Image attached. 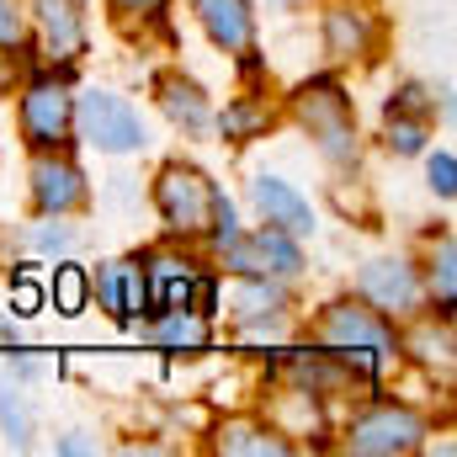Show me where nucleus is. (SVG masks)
Segmentation results:
<instances>
[{
    "mask_svg": "<svg viewBox=\"0 0 457 457\" xmlns=\"http://www.w3.org/2000/svg\"><path fill=\"white\" fill-rule=\"evenodd\" d=\"M59 453H91V442H80V436H64V442H59Z\"/></svg>",
    "mask_w": 457,
    "mask_h": 457,
    "instance_id": "obj_32",
    "label": "nucleus"
},
{
    "mask_svg": "<svg viewBox=\"0 0 457 457\" xmlns=\"http://www.w3.org/2000/svg\"><path fill=\"white\" fill-rule=\"evenodd\" d=\"M91 287H96L102 309L112 314L117 325H133V314L149 309V303H144V266H138V261H107Z\"/></svg>",
    "mask_w": 457,
    "mask_h": 457,
    "instance_id": "obj_14",
    "label": "nucleus"
},
{
    "mask_svg": "<svg viewBox=\"0 0 457 457\" xmlns=\"http://www.w3.org/2000/svg\"><path fill=\"white\" fill-rule=\"evenodd\" d=\"M282 309V287H277V277L266 282V277H245V287H239V314H277Z\"/></svg>",
    "mask_w": 457,
    "mask_h": 457,
    "instance_id": "obj_21",
    "label": "nucleus"
},
{
    "mask_svg": "<svg viewBox=\"0 0 457 457\" xmlns=\"http://www.w3.org/2000/svg\"><path fill=\"white\" fill-rule=\"evenodd\" d=\"M293 117L309 128V138L330 154V160H351L356 154V112L336 80H309L293 91Z\"/></svg>",
    "mask_w": 457,
    "mask_h": 457,
    "instance_id": "obj_3",
    "label": "nucleus"
},
{
    "mask_svg": "<svg viewBox=\"0 0 457 457\" xmlns=\"http://www.w3.org/2000/svg\"><path fill=\"white\" fill-rule=\"evenodd\" d=\"M75 128H80V138L96 144L102 154H133V149L149 144L144 117L133 112L122 96H112V91H86V96L75 102Z\"/></svg>",
    "mask_w": 457,
    "mask_h": 457,
    "instance_id": "obj_5",
    "label": "nucleus"
},
{
    "mask_svg": "<svg viewBox=\"0 0 457 457\" xmlns=\"http://www.w3.org/2000/svg\"><path fill=\"white\" fill-rule=\"evenodd\" d=\"M388 112H399V117H426V122H431L436 102H431V91H426V86H399V91L388 96Z\"/></svg>",
    "mask_w": 457,
    "mask_h": 457,
    "instance_id": "obj_24",
    "label": "nucleus"
},
{
    "mask_svg": "<svg viewBox=\"0 0 457 457\" xmlns=\"http://www.w3.org/2000/svg\"><path fill=\"white\" fill-rule=\"evenodd\" d=\"M32 203H37L43 219H64V213H75V208L86 203V176H80V165L64 160L59 149L37 154V165H32Z\"/></svg>",
    "mask_w": 457,
    "mask_h": 457,
    "instance_id": "obj_9",
    "label": "nucleus"
},
{
    "mask_svg": "<svg viewBox=\"0 0 457 457\" xmlns=\"http://www.w3.org/2000/svg\"><path fill=\"white\" fill-rule=\"evenodd\" d=\"M154 341H165V345H187V341H203V320H192L187 309H176V314H165V320L154 325Z\"/></svg>",
    "mask_w": 457,
    "mask_h": 457,
    "instance_id": "obj_23",
    "label": "nucleus"
},
{
    "mask_svg": "<svg viewBox=\"0 0 457 457\" xmlns=\"http://www.w3.org/2000/svg\"><path fill=\"white\" fill-rule=\"evenodd\" d=\"M426 176H431V192H436V197H447V203L457 197V160L447 154V149L426 160Z\"/></svg>",
    "mask_w": 457,
    "mask_h": 457,
    "instance_id": "obj_26",
    "label": "nucleus"
},
{
    "mask_svg": "<svg viewBox=\"0 0 457 457\" xmlns=\"http://www.w3.org/2000/svg\"><path fill=\"white\" fill-rule=\"evenodd\" d=\"M154 91H160L165 117H170L181 133H208V128H213V107H208V96H203L197 80H187V75H160Z\"/></svg>",
    "mask_w": 457,
    "mask_h": 457,
    "instance_id": "obj_16",
    "label": "nucleus"
},
{
    "mask_svg": "<svg viewBox=\"0 0 457 457\" xmlns=\"http://www.w3.org/2000/svg\"><path fill=\"white\" fill-rule=\"evenodd\" d=\"M21 138L37 154L64 149L75 138V96L64 91V80H32L21 91Z\"/></svg>",
    "mask_w": 457,
    "mask_h": 457,
    "instance_id": "obj_6",
    "label": "nucleus"
},
{
    "mask_svg": "<svg viewBox=\"0 0 457 457\" xmlns=\"http://www.w3.org/2000/svg\"><path fill=\"white\" fill-rule=\"evenodd\" d=\"M107 5H112L117 16H154L165 0H107Z\"/></svg>",
    "mask_w": 457,
    "mask_h": 457,
    "instance_id": "obj_30",
    "label": "nucleus"
},
{
    "mask_svg": "<svg viewBox=\"0 0 457 457\" xmlns=\"http://www.w3.org/2000/svg\"><path fill=\"white\" fill-rule=\"evenodd\" d=\"M43 303H48V293L32 282V271H21L16 287H11V309H16L21 320H32V314H43Z\"/></svg>",
    "mask_w": 457,
    "mask_h": 457,
    "instance_id": "obj_25",
    "label": "nucleus"
},
{
    "mask_svg": "<svg viewBox=\"0 0 457 457\" xmlns=\"http://www.w3.org/2000/svg\"><path fill=\"white\" fill-rule=\"evenodd\" d=\"M426 133H431L426 117L388 112V149H394V154H420V149H426Z\"/></svg>",
    "mask_w": 457,
    "mask_h": 457,
    "instance_id": "obj_20",
    "label": "nucleus"
},
{
    "mask_svg": "<svg viewBox=\"0 0 457 457\" xmlns=\"http://www.w3.org/2000/svg\"><path fill=\"white\" fill-rule=\"evenodd\" d=\"M48 298H54V309L59 314H80L86 303H91V277H86V266H75V261H59L54 266V287H48Z\"/></svg>",
    "mask_w": 457,
    "mask_h": 457,
    "instance_id": "obj_19",
    "label": "nucleus"
},
{
    "mask_svg": "<svg viewBox=\"0 0 457 457\" xmlns=\"http://www.w3.org/2000/svg\"><path fill=\"white\" fill-rule=\"evenodd\" d=\"M457 245H453V234L442 239V250H436V261H431V293L442 298V309H453V298H457Z\"/></svg>",
    "mask_w": 457,
    "mask_h": 457,
    "instance_id": "obj_22",
    "label": "nucleus"
},
{
    "mask_svg": "<svg viewBox=\"0 0 457 457\" xmlns=\"http://www.w3.org/2000/svg\"><path fill=\"white\" fill-rule=\"evenodd\" d=\"M250 203H255L261 224L282 228V234H293V239L314 234V208H309V197H303L293 181H282V176H255V181H250Z\"/></svg>",
    "mask_w": 457,
    "mask_h": 457,
    "instance_id": "obj_10",
    "label": "nucleus"
},
{
    "mask_svg": "<svg viewBox=\"0 0 457 457\" xmlns=\"http://www.w3.org/2000/svg\"><path fill=\"white\" fill-rule=\"evenodd\" d=\"M192 11H197V21H203V32H208L213 48L250 54V43H255V11H250V0H192Z\"/></svg>",
    "mask_w": 457,
    "mask_h": 457,
    "instance_id": "obj_11",
    "label": "nucleus"
},
{
    "mask_svg": "<svg viewBox=\"0 0 457 457\" xmlns=\"http://www.w3.org/2000/svg\"><path fill=\"white\" fill-rule=\"evenodd\" d=\"M32 245H37V250H59V255H64V250H70V228H64V224H43L37 234H32Z\"/></svg>",
    "mask_w": 457,
    "mask_h": 457,
    "instance_id": "obj_29",
    "label": "nucleus"
},
{
    "mask_svg": "<svg viewBox=\"0 0 457 457\" xmlns=\"http://www.w3.org/2000/svg\"><path fill=\"white\" fill-rule=\"evenodd\" d=\"M224 261H228V271H239V277H277V282L303 271L298 239L271 224H261L255 234H234L224 245Z\"/></svg>",
    "mask_w": 457,
    "mask_h": 457,
    "instance_id": "obj_7",
    "label": "nucleus"
},
{
    "mask_svg": "<svg viewBox=\"0 0 457 457\" xmlns=\"http://www.w3.org/2000/svg\"><path fill=\"white\" fill-rule=\"evenodd\" d=\"M0 420H5V431H11V442L21 447V442H27V410H21V399H16L11 388H0Z\"/></svg>",
    "mask_w": 457,
    "mask_h": 457,
    "instance_id": "obj_27",
    "label": "nucleus"
},
{
    "mask_svg": "<svg viewBox=\"0 0 457 457\" xmlns=\"http://www.w3.org/2000/svg\"><path fill=\"white\" fill-rule=\"evenodd\" d=\"M32 16H37V32H43V48L54 59H80L86 54V21L75 11V0H32Z\"/></svg>",
    "mask_w": 457,
    "mask_h": 457,
    "instance_id": "obj_15",
    "label": "nucleus"
},
{
    "mask_svg": "<svg viewBox=\"0 0 457 457\" xmlns=\"http://www.w3.org/2000/svg\"><path fill=\"white\" fill-rule=\"evenodd\" d=\"M314 330H320V345L336 351L345 367H356L361 378H378L383 361L399 351L394 330H388V314H378L372 303H351V298L345 303H330Z\"/></svg>",
    "mask_w": 457,
    "mask_h": 457,
    "instance_id": "obj_1",
    "label": "nucleus"
},
{
    "mask_svg": "<svg viewBox=\"0 0 457 457\" xmlns=\"http://www.w3.org/2000/svg\"><path fill=\"white\" fill-rule=\"evenodd\" d=\"M11 80H16V59L0 54V96H11Z\"/></svg>",
    "mask_w": 457,
    "mask_h": 457,
    "instance_id": "obj_31",
    "label": "nucleus"
},
{
    "mask_svg": "<svg viewBox=\"0 0 457 457\" xmlns=\"http://www.w3.org/2000/svg\"><path fill=\"white\" fill-rule=\"evenodd\" d=\"M192 293H197V266H192V261L154 255V261L144 266V303H149L154 314L192 309Z\"/></svg>",
    "mask_w": 457,
    "mask_h": 457,
    "instance_id": "obj_12",
    "label": "nucleus"
},
{
    "mask_svg": "<svg viewBox=\"0 0 457 457\" xmlns=\"http://www.w3.org/2000/svg\"><path fill=\"white\" fill-rule=\"evenodd\" d=\"M378 43V27L361 5H325V54L336 64H351V59H367Z\"/></svg>",
    "mask_w": 457,
    "mask_h": 457,
    "instance_id": "obj_13",
    "label": "nucleus"
},
{
    "mask_svg": "<svg viewBox=\"0 0 457 457\" xmlns=\"http://www.w3.org/2000/svg\"><path fill=\"white\" fill-rule=\"evenodd\" d=\"M426 442V420L410 404H372L351 420L345 447L361 457H410Z\"/></svg>",
    "mask_w": 457,
    "mask_h": 457,
    "instance_id": "obj_4",
    "label": "nucleus"
},
{
    "mask_svg": "<svg viewBox=\"0 0 457 457\" xmlns=\"http://www.w3.org/2000/svg\"><path fill=\"white\" fill-rule=\"evenodd\" d=\"M356 287H361V303H372L378 314H415V303H420L415 266L410 261H394V255L367 261L361 277H356Z\"/></svg>",
    "mask_w": 457,
    "mask_h": 457,
    "instance_id": "obj_8",
    "label": "nucleus"
},
{
    "mask_svg": "<svg viewBox=\"0 0 457 457\" xmlns=\"http://www.w3.org/2000/svg\"><path fill=\"white\" fill-rule=\"evenodd\" d=\"M27 37V27H21V11H16V0H0V48H16Z\"/></svg>",
    "mask_w": 457,
    "mask_h": 457,
    "instance_id": "obj_28",
    "label": "nucleus"
},
{
    "mask_svg": "<svg viewBox=\"0 0 457 457\" xmlns=\"http://www.w3.org/2000/svg\"><path fill=\"white\" fill-rule=\"evenodd\" d=\"M271 5H287V0H271Z\"/></svg>",
    "mask_w": 457,
    "mask_h": 457,
    "instance_id": "obj_33",
    "label": "nucleus"
},
{
    "mask_svg": "<svg viewBox=\"0 0 457 457\" xmlns=\"http://www.w3.org/2000/svg\"><path fill=\"white\" fill-rule=\"evenodd\" d=\"M213 208H219V187H213L197 165L170 160V165L154 176V213H160V224L170 228V234H181V239L208 234Z\"/></svg>",
    "mask_w": 457,
    "mask_h": 457,
    "instance_id": "obj_2",
    "label": "nucleus"
},
{
    "mask_svg": "<svg viewBox=\"0 0 457 457\" xmlns=\"http://www.w3.org/2000/svg\"><path fill=\"white\" fill-rule=\"evenodd\" d=\"M213 122H219V133H224L228 144H250V138H261V133L277 122V112H271V102H261V96H239V102H228Z\"/></svg>",
    "mask_w": 457,
    "mask_h": 457,
    "instance_id": "obj_18",
    "label": "nucleus"
},
{
    "mask_svg": "<svg viewBox=\"0 0 457 457\" xmlns=\"http://www.w3.org/2000/svg\"><path fill=\"white\" fill-rule=\"evenodd\" d=\"M219 453L228 457H287L293 442L277 431V426H261V420H228L219 426Z\"/></svg>",
    "mask_w": 457,
    "mask_h": 457,
    "instance_id": "obj_17",
    "label": "nucleus"
}]
</instances>
